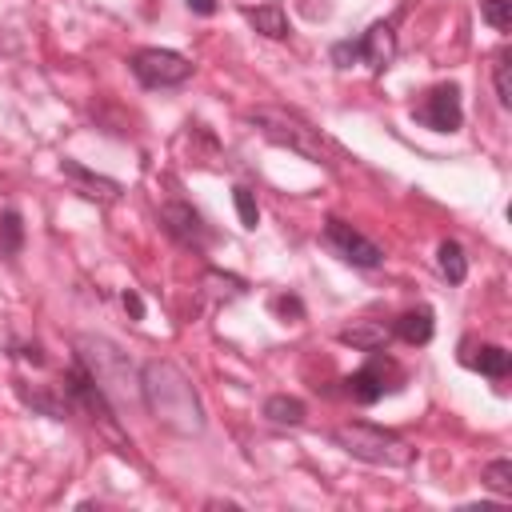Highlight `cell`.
Listing matches in <instances>:
<instances>
[{"label":"cell","mask_w":512,"mask_h":512,"mask_svg":"<svg viewBox=\"0 0 512 512\" xmlns=\"http://www.w3.org/2000/svg\"><path fill=\"white\" fill-rule=\"evenodd\" d=\"M248 20H252V28H256V32H264V36H272V40H284V36H288V16H284V8H280V4L252 8V12H248Z\"/></svg>","instance_id":"16"},{"label":"cell","mask_w":512,"mask_h":512,"mask_svg":"<svg viewBox=\"0 0 512 512\" xmlns=\"http://www.w3.org/2000/svg\"><path fill=\"white\" fill-rule=\"evenodd\" d=\"M356 56H360V48H356V40H340V44L332 48V64H336V68H348V64L356 60Z\"/></svg>","instance_id":"26"},{"label":"cell","mask_w":512,"mask_h":512,"mask_svg":"<svg viewBox=\"0 0 512 512\" xmlns=\"http://www.w3.org/2000/svg\"><path fill=\"white\" fill-rule=\"evenodd\" d=\"M324 240H328V248L340 256V260H348V264H356V268H376L380 260H384V252L368 240V236H360L352 224H344V220H328L324 224Z\"/></svg>","instance_id":"7"},{"label":"cell","mask_w":512,"mask_h":512,"mask_svg":"<svg viewBox=\"0 0 512 512\" xmlns=\"http://www.w3.org/2000/svg\"><path fill=\"white\" fill-rule=\"evenodd\" d=\"M496 96H500V104H504V108L512 104V84H508V52H500V56H496Z\"/></svg>","instance_id":"24"},{"label":"cell","mask_w":512,"mask_h":512,"mask_svg":"<svg viewBox=\"0 0 512 512\" xmlns=\"http://www.w3.org/2000/svg\"><path fill=\"white\" fill-rule=\"evenodd\" d=\"M60 172L84 192V196H92V200H116L120 196V184L116 180H108V176H96V172H88L84 164H76V160H64L60 164Z\"/></svg>","instance_id":"12"},{"label":"cell","mask_w":512,"mask_h":512,"mask_svg":"<svg viewBox=\"0 0 512 512\" xmlns=\"http://www.w3.org/2000/svg\"><path fill=\"white\" fill-rule=\"evenodd\" d=\"M20 244H24L20 212L4 208V212H0V252H4V256H16V252H20Z\"/></svg>","instance_id":"19"},{"label":"cell","mask_w":512,"mask_h":512,"mask_svg":"<svg viewBox=\"0 0 512 512\" xmlns=\"http://www.w3.org/2000/svg\"><path fill=\"white\" fill-rule=\"evenodd\" d=\"M248 124H256L260 136H268L280 148L300 152L312 164H332V156H336V148L328 144V136L320 128H312L308 120H300L296 112H284V108H252L248 112Z\"/></svg>","instance_id":"3"},{"label":"cell","mask_w":512,"mask_h":512,"mask_svg":"<svg viewBox=\"0 0 512 512\" xmlns=\"http://www.w3.org/2000/svg\"><path fill=\"white\" fill-rule=\"evenodd\" d=\"M336 444L348 452V456H356V460H364V464H380V468H404V464H412V444L408 440H400L396 432H388V428H376V424H364V420H352V424H336Z\"/></svg>","instance_id":"4"},{"label":"cell","mask_w":512,"mask_h":512,"mask_svg":"<svg viewBox=\"0 0 512 512\" xmlns=\"http://www.w3.org/2000/svg\"><path fill=\"white\" fill-rule=\"evenodd\" d=\"M204 288H208L212 296H224V300L244 296V280H240V276H224V272H204Z\"/></svg>","instance_id":"20"},{"label":"cell","mask_w":512,"mask_h":512,"mask_svg":"<svg viewBox=\"0 0 512 512\" xmlns=\"http://www.w3.org/2000/svg\"><path fill=\"white\" fill-rule=\"evenodd\" d=\"M416 120L436 128V132H456L464 112H460V84H436L420 104H416Z\"/></svg>","instance_id":"8"},{"label":"cell","mask_w":512,"mask_h":512,"mask_svg":"<svg viewBox=\"0 0 512 512\" xmlns=\"http://www.w3.org/2000/svg\"><path fill=\"white\" fill-rule=\"evenodd\" d=\"M356 48H360L364 64H368L372 72H380V68H388L392 56H396V28H392L388 20H376V24L356 40Z\"/></svg>","instance_id":"11"},{"label":"cell","mask_w":512,"mask_h":512,"mask_svg":"<svg viewBox=\"0 0 512 512\" xmlns=\"http://www.w3.org/2000/svg\"><path fill=\"white\" fill-rule=\"evenodd\" d=\"M272 308H276V316H284V320H304V304H300L296 296H276Z\"/></svg>","instance_id":"25"},{"label":"cell","mask_w":512,"mask_h":512,"mask_svg":"<svg viewBox=\"0 0 512 512\" xmlns=\"http://www.w3.org/2000/svg\"><path fill=\"white\" fill-rule=\"evenodd\" d=\"M188 8H192L196 16H212V12H216V0H188Z\"/></svg>","instance_id":"28"},{"label":"cell","mask_w":512,"mask_h":512,"mask_svg":"<svg viewBox=\"0 0 512 512\" xmlns=\"http://www.w3.org/2000/svg\"><path fill=\"white\" fill-rule=\"evenodd\" d=\"M264 416H268L272 424L296 428V424H304L308 408H304V400H296V396H268V400H264Z\"/></svg>","instance_id":"15"},{"label":"cell","mask_w":512,"mask_h":512,"mask_svg":"<svg viewBox=\"0 0 512 512\" xmlns=\"http://www.w3.org/2000/svg\"><path fill=\"white\" fill-rule=\"evenodd\" d=\"M484 484L500 496H512V460H492L484 468Z\"/></svg>","instance_id":"21"},{"label":"cell","mask_w":512,"mask_h":512,"mask_svg":"<svg viewBox=\"0 0 512 512\" xmlns=\"http://www.w3.org/2000/svg\"><path fill=\"white\" fill-rule=\"evenodd\" d=\"M388 372H396V364L388 360V356H372L360 372H352L344 384H348V396L356 400V404H376L392 384H388Z\"/></svg>","instance_id":"9"},{"label":"cell","mask_w":512,"mask_h":512,"mask_svg":"<svg viewBox=\"0 0 512 512\" xmlns=\"http://www.w3.org/2000/svg\"><path fill=\"white\" fill-rule=\"evenodd\" d=\"M76 352H80V364L88 368V376L100 384V392L112 400V404H124V400H144L140 392V376L132 372L128 356L112 344V340H100V336H80L76 340Z\"/></svg>","instance_id":"2"},{"label":"cell","mask_w":512,"mask_h":512,"mask_svg":"<svg viewBox=\"0 0 512 512\" xmlns=\"http://www.w3.org/2000/svg\"><path fill=\"white\" fill-rule=\"evenodd\" d=\"M480 16H484L496 32H508V28H512V0H484V4H480Z\"/></svg>","instance_id":"22"},{"label":"cell","mask_w":512,"mask_h":512,"mask_svg":"<svg viewBox=\"0 0 512 512\" xmlns=\"http://www.w3.org/2000/svg\"><path fill=\"white\" fill-rule=\"evenodd\" d=\"M464 364L468 368H476V372H484V376H508V368H512V356L500 348V344H484V348H476V356H464Z\"/></svg>","instance_id":"14"},{"label":"cell","mask_w":512,"mask_h":512,"mask_svg":"<svg viewBox=\"0 0 512 512\" xmlns=\"http://www.w3.org/2000/svg\"><path fill=\"white\" fill-rule=\"evenodd\" d=\"M160 220H164L168 236H176V240H180V244H188V248H200V244L208 240V228H204L200 212H196V208H188V204H180V200L164 204V208H160Z\"/></svg>","instance_id":"10"},{"label":"cell","mask_w":512,"mask_h":512,"mask_svg":"<svg viewBox=\"0 0 512 512\" xmlns=\"http://www.w3.org/2000/svg\"><path fill=\"white\" fill-rule=\"evenodd\" d=\"M64 392H68V400L92 420V424H100L104 428V436H112L120 448H124V440H120V428H116V416H112V400L100 392V384L88 376V368L84 364H76L72 372H68V380H64Z\"/></svg>","instance_id":"5"},{"label":"cell","mask_w":512,"mask_h":512,"mask_svg":"<svg viewBox=\"0 0 512 512\" xmlns=\"http://www.w3.org/2000/svg\"><path fill=\"white\" fill-rule=\"evenodd\" d=\"M120 304H124V312H128L132 320H144V300H140L132 288H124V292H120Z\"/></svg>","instance_id":"27"},{"label":"cell","mask_w":512,"mask_h":512,"mask_svg":"<svg viewBox=\"0 0 512 512\" xmlns=\"http://www.w3.org/2000/svg\"><path fill=\"white\" fill-rule=\"evenodd\" d=\"M140 392H144V404L152 408V416L180 432V436H192L204 428V408H200V396L192 388V380L168 364V360H148L140 368Z\"/></svg>","instance_id":"1"},{"label":"cell","mask_w":512,"mask_h":512,"mask_svg":"<svg viewBox=\"0 0 512 512\" xmlns=\"http://www.w3.org/2000/svg\"><path fill=\"white\" fill-rule=\"evenodd\" d=\"M232 204H236L244 228H256V224H260V208H256V200H252L248 188H232Z\"/></svg>","instance_id":"23"},{"label":"cell","mask_w":512,"mask_h":512,"mask_svg":"<svg viewBox=\"0 0 512 512\" xmlns=\"http://www.w3.org/2000/svg\"><path fill=\"white\" fill-rule=\"evenodd\" d=\"M436 264H440V272H444L452 284H460V280L468 276V260H464V248H460L456 240H440V248H436Z\"/></svg>","instance_id":"17"},{"label":"cell","mask_w":512,"mask_h":512,"mask_svg":"<svg viewBox=\"0 0 512 512\" xmlns=\"http://www.w3.org/2000/svg\"><path fill=\"white\" fill-rule=\"evenodd\" d=\"M432 308H412V312H404L400 320H396V336L400 340H408V344H428L432 340Z\"/></svg>","instance_id":"13"},{"label":"cell","mask_w":512,"mask_h":512,"mask_svg":"<svg viewBox=\"0 0 512 512\" xmlns=\"http://www.w3.org/2000/svg\"><path fill=\"white\" fill-rule=\"evenodd\" d=\"M128 64H132V76L144 88H172V84H184L192 76V64L180 52H168V48H140Z\"/></svg>","instance_id":"6"},{"label":"cell","mask_w":512,"mask_h":512,"mask_svg":"<svg viewBox=\"0 0 512 512\" xmlns=\"http://www.w3.org/2000/svg\"><path fill=\"white\" fill-rule=\"evenodd\" d=\"M340 340L344 344H352V348H364V352H376L384 340H388V328L384 324H364V328H344L340 332Z\"/></svg>","instance_id":"18"}]
</instances>
